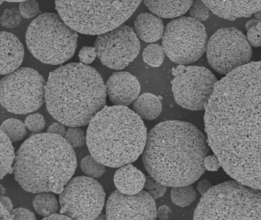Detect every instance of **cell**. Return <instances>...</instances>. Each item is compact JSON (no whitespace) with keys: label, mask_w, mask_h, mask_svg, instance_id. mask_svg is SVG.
I'll list each match as a JSON object with an SVG mask.
<instances>
[{"label":"cell","mask_w":261,"mask_h":220,"mask_svg":"<svg viewBox=\"0 0 261 220\" xmlns=\"http://www.w3.org/2000/svg\"><path fill=\"white\" fill-rule=\"evenodd\" d=\"M196 192L192 185L172 187L171 199L174 204L180 207H186L192 204L196 199Z\"/></svg>","instance_id":"obj_26"},{"label":"cell","mask_w":261,"mask_h":220,"mask_svg":"<svg viewBox=\"0 0 261 220\" xmlns=\"http://www.w3.org/2000/svg\"><path fill=\"white\" fill-rule=\"evenodd\" d=\"M42 220H74L65 214H53L49 216L44 217Z\"/></svg>","instance_id":"obj_43"},{"label":"cell","mask_w":261,"mask_h":220,"mask_svg":"<svg viewBox=\"0 0 261 220\" xmlns=\"http://www.w3.org/2000/svg\"><path fill=\"white\" fill-rule=\"evenodd\" d=\"M1 220H13L10 212L3 206H1Z\"/></svg>","instance_id":"obj_44"},{"label":"cell","mask_w":261,"mask_h":220,"mask_svg":"<svg viewBox=\"0 0 261 220\" xmlns=\"http://www.w3.org/2000/svg\"><path fill=\"white\" fill-rule=\"evenodd\" d=\"M79 57L82 64L88 65L91 64L97 57V50L94 47H83L79 51Z\"/></svg>","instance_id":"obj_36"},{"label":"cell","mask_w":261,"mask_h":220,"mask_svg":"<svg viewBox=\"0 0 261 220\" xmlns=\"http://www.w3.org/2000/svg\"><path fill=\"white\" fill-rule=\"evenodd\" d=\"M81 168L84 174L94 179L101 177L106 171L105 165L97 161L91 155L86 156L82 159Z\"/></svg>","instance_id":"obj_28"},{"label":"cell","mask_w":261,"mask_h":220,"mask_svg":"<svg viewBox=\"0 0 261 220\" xmlns=\"http://www.w3.org/2000/svg\"><path fill=\"white\" fill-rule=\"evenodd\" d=\"M171 214V210L167 206L163 205V206H160L157 209V217L160 220H168L169 219V215Z\"/></svg>","instance_id":"obj_40"},{"label":"cell","mask_w":261,"mask_h":220,"mask_svg":"<svg viewBox=\"0 0 261 220\" xmlns=\"http://www.w3.org/2000/svg\"><path fill=\"white\" fill-rule=\"evenodd\" d=\"M165 54L166 53L163 46L158 44H150L143 50V61L149 67H159L164 61Z\"/></svg>","instance_id":"obj_27"},{"label":"cell","mask_w":261,"mask_h":220,"mask_svg":"<svg viewBox=\"0 0 261 220\" xmlns=\"http://www.w3.org/2000/svg\"><path fill=\"white\" fill-rule=\"evenodd\" d=\"M106 88L110 100L114 105L127 107L140 96L141 87L135 76L129 72L118 71L108 78Z\"/></svg>","instance_id":"obj_16"},{"label":"cell","mask_w":261,"mask_h":220,"mask_svg":"<svg viewBox=\"0 0 261 220\" xmlns=\"http://www.w3.org/2000/svg\"><path fill=\"white\" fill-rule=\"evenodd\" d=\"M211 67L221 74L228 75L250 64L252 48L247 37L235 28H224L215 32L206 48Z\"/></svg>","instance_id":"obj_13"},{"label":"cell","mask_w":261,"mask_h":220,"mask_svg":"<svg viewBox=\"0 0 261 220\" xmlns=\"http://www.w3.org/2000/svg\"><path fill=\"white\" fill-rule=\"evenodd\" d=\"M260 22L261 21L256 19V18H253V19L249 20V21L246 23V29H247V31H249L250 29L254 27V26L257 25V24H259Z\"/></svg>","instance_id":"obj_45"},{"label":"cell","mask_w":261,"mask_h":220,"mask_svg":"<svg viewBox=\"0 0 261 220\" xmlns=\"http://www.w3.org/2000/svg\"><path fill=\"white\" fill-rule=\"evenodd\" d=\"M215 15L233 21L247 18L261 9V1H203Z\"/></svg>","instance_id":"obj_17"},{"label":"cell","mask_w":261,"mask_h":220,"mask_svg":"<svg viewBox=\"0 0 261 220\" xmlns=\"http://www.w3.org/2000/svg\"><path fill=\"white\" fill-rule=\"evenodd\" d=\"M204 166L205 170L208 171H217L221 168L219 159L215 154L213 155H207L204 160Z\"/></svg>","instance_id":"obj_38"},{"label":"cell","mask_w":261,"mask_h":220,"mask_svg":"<svg viewBox=\"0 0 261 220\" xmlns=\"http://www.w3.org/2000/svg\"><path fill=\"white\" fill-rule=\"evenodd\" d=\"M153 15L164 18H180L190 9L192 1H144Z\"/></svg>","instance_id":"obj_21"},{"label":"cell","mask_w":261,"mask_h":220,"mask_svg":"<svg viewBox=\"0 0 261 220\" xmlns=\"http://www.w3.org/2000/svg\"><path fill=\"white\" fill-rule=\"evenodd\" d=\"M25 125L27 128L32 132L39 134L45 128V119L40 113H31L25 118Z\"/></svg>","instance_id":"obj_33"},{"label":"cell","mask_w":261,"mask_h":220,"mask_svg":"<svg viewBox=\"0 0 261 220\" xmlns=\"http://www.w3.org/2000/svg\"><path fill=\"white\" fill-rule=\"evenodd\" d=\"M193 220H261V189L227 180L202 196Z\"/></svg>","instance_id":"obj_6"},{"label":"cell","mask_w":261,"mask_h":220,"mask_svg":"<svg viewBox=\"0 0 261 220\" xmlns=\"http://www.w3.org/2000/svg\"><path fill=\"white\" fill-rule=\"evenodd\" d=\"M86 136L91 155L105 166L116 168L143 154L148 134L135 112L126 106L106 105L91 119Z\"/></svg>","instance_id":"obj_5"},{"label":"cell","mask_w":261,"mask_h":220,"mask_svg":"<svg viewBox=\"0 0 261 220\" xmlns=\"http://www.w3.org/2000/svg\"><path fill=\"white\" fill-rule=\"evenodd\" d=\"M27 126L22 121L16 119H9L4 121L1 126V131L5 133L12 142L22 140L27 134Z\"/></svg>","instance_id":"obj_25"},{"label":"cell","mask_w":261,"mask_h":220,"mask_svg":"<svg viewBox=\"0 0 261 220\" xmlns=\"http://www.w3.org/2000/svg\"><path fill=\"white\" fill-rule=\"evenodd\" d=\"M172 93L178 105L191 111L205 109L218 80L204 67L178 65L172 70Z\"/></svg>","instance_id":"obj_11"},{"label":"cell","mask_w":261,"mask_h":220,"mask_svg":"<svg viewBox=\"0 0 261 220\" xmlns=\"http://www.w3.org/2000/svg\"><path fill=\"white\" fill-rule=\"evenodd\" d=\"M162 99V96H155L152 93H143L134 103V112L142 119L154 120L161 114L163 109Z\"/></svg>","instance_id":"obj_22"},{"label":"cell","mask_w":261,"mask_h":220,"mask_svg":"<svg viewBox=\"0 0 261 220\" xmlns=\"http://www.w3.org/2000/svg\"><path fill=\"white\" fill-rule=\"evenodd\" d=\"M45 90L48 113L70 128L89 125L106 106L103 78L94 67L82 63H70L51 71Z\"/></svg>","instance_id":"obj_3"},{"label":"cell","mask_w":261,"mask_h":220,"mask_svg":"<svg viewBox=\"0 0 261 220\" xmlns=\"http://www.w3.org/2000/svg\"><path fill=\"white\" fill-rule=\"evenodd\" d=\"M144 189L150 194L151 197L154 200H156V199L160 198L166 194L167 186L162 184L160 182L157 181L149 175L146 177Z\"/></svg>","instance_id":"obj_31"},{"label":"cell","mask_w":261,"mask_h":220,"mask_svg":"<svg viewBox=\"0 0 261 220\" xmlns=\"http://www.w3.org/2000/svg\"><path fill=\"white\" fill-rule=\"evenodd\" d=\"M66 131L65 125L59 122H54V123L51 124L48 127V130H47V132L57 134V135L62 136V137H65Z\"/></svg>","instance_id":"obj_39"},{"label":"cell","mask_w":261,"mask_h":220,"mask_svg":"<svg viewBox=\"0 0 261 220\" xmlns=\"http://www.w3.org/2000/svg\"><path fill=\"white\" fill-rule=\"evenodd\" d=\"M1 206H4L9 212H11L13 210V204L10 198L6 196H1Z\"/></svg>","instance_id":"obj_42"},{"label":"cell","mask_w":261,"mask_h":220,"mask_svg":"<svg viewBox=\"0 0 261 220\" xmlns=\"http://www.w3.org/2000/svg\"><path fill=\"white\" fill-rule=\"evenodd\" d=\"M255 18L261 21V9L254 15Z\"/></svg>","instance_id":"obj_47"},{"label":"cell","mask_w":261,"mask_h":220,"mask_svg":"<svg viewBox=\"0 0 261 220\" xmlns=\"http://www.w3.org/2000/svg\"><path fill=\"white\" fill-rule=\"evenodd\" d=\"M13 220H37L36 215L30 209L16 208L10 212Z\"/></svg>","instance_id":"obj_37"},{"label":"cell","mask_w":261,"mask_h":220,"mask_svg":"<svg viewBox=\"0 0 261 220\" xmlns=\"http://www.w3.org/2000/svg\"><path fill=\"white\" fill-rule=\"evenodd\" d=\"M141 1H56L64 21L77 33L100 35L120 26L134 14Z\"/></svg>","instance_id":"obj_7"},{"label":"cell","mask_w":261,"mask_h":220,"mask_svg":"<svg viewBox=\"0 0 261 220\" xmlns=\"http://www.w3.org/2000/svg\"><path fill=\"white\" fill-rule=\"evenodd\" d=\"M79 34L59 14L45 12L27 29L25 41L32 54L43 64L60 65L74 56Z\"/></svg>","instance_id":"obj_8"},{"label":"cell","mask_w":261,"mask_h":220,"mask_svg":"<svg viewBox=\"0 0 261 220\" xmlns=\"http://www.w3.org/2000/svg\"><path fill=\"white\" fill-rule=\"evenodd\" d=\"M247 39L250 46L254 47L261 46V22L247 31Z\"/></svg>","instance_id":"obj_35"},{"label":"cell","mask_w":261,"mask_h":220,"mask_svg":"<svg viewBox=\"0 0 261 220\" xmlns=\"http://www.w3.org/2000/svg\"><path fill=\"white\" fill-rule=\"evenodd\" d=\"M94 220H108V218H107L106 215H105L100 214V215H98Z\"/></svg>","instance_id":"obj_46"},{"label":"cell","mask_w":261,"mask_h":220,"mask_svg":"<svg viewBox=\"0 0 261 220\" xmlns=\"http://www.w3.org/2000/svg\"><path fill=\"white\" fill-rule=\"evenodd\" d=\"M208 146L204 134L192 124L164 121L148 134L142 160L149 175L162 184L189 186L204 174Z\"/></svg>","instance_id":"obj_2"},{"label":"cell","mask_w":261,"mask_h":220,"mask_svg":"<svg viewBox=\"0 0 261 220\" xmlns=\"http://www.w3.org/2000/svg\"><path fill=\"white\" fill-rule=\"evenodd\" d=\"M134 31L139 38L145 42L152 43L163 38L165 27L160 17L145 12L140 14L136 18Z\"/></svg>","instance_id":"obj_20"},{"label":"cell","mask_w":261,"mask_h":220,"mask_svg":"<svg viewBox=\"0 0 261 220\" xmlns=\"http://www.w3.org/2000/svg\"><path fill=\"white\" fill-rule=\"evenodd\" d=\"M106 194L102 185L88 176L71 179L59 196L60 213L74 220H94L101 214Z\"/></svg>","instance_id":"obj_12"},{"label":"cell","mask_w":261,"mask_h":220,"mask_svg":"<svg viewBox=\"0 0 261 220\" xmlns=\"http://www.w3.org/2000/svg\"><path fill=\"white\" fill-rule=\"evenodd\" d=\"M108 220H155V200L146 190L135 195H126L116 190L107 201Z\"/></svg>","instance_id":"obj_15"},{"label":"cell","mask_w":261,"mask_h":220,"mask_svg":"<svg viewBox=\"0 0 261 220\" xmlns=\"http://www.w3.org/2000/svg\"><path fill=\"white\" fill-rule=\"evenodd\" d=\"M94 47L103 65L121 70L138 56L140 42L134 29L123 24L97 37Z\"/></svg>","instance_id":"obj_14"},{"label":"cell","mask_w":261,"mask_h":220,"mask_svg":"<svg viewBox=\"0 0 261 220\" xmlns=\"http://www.w3.org/2000/svg\"><path fill=\"white\" fill-rule=\"evenodd\" d=\"M24 55V47L19 38L10 32H1V74H10L19 69Z\"/></svg>","instance_id":"obj_18"},{"label":"cell","mask_w":261,"mask_h":220,"mask_svg":"<svg viewBox=\"0 0 261 220\" xmlns=\"http://www.w3.org/2000/svg\"><path fill=\"white\" fill-rule=\"evenodd\" d=\"M77 168L74 148L62 136L39 133L29 138L16 153L15 179L32 194H61Z\"/></svg>","instance_id":"obj_4"},{"label":"cell","mask_w":261,"mask_h":220,"mask_svg":"<svg viewBox=\"0 0 261 220\" xmlns=\"http://www.w3.org/2000/svg\"><path fill=\"white\" fill-rule=\"evenodd\" d=\"M33 207L41 216L47 217L57 213L60 203L51 192L39 193L33 199Z\"/></svg>","instance_id":"obj_23"},{"label":"cell","mask_w":261,"mask_h":220,"mask_svg":"<svg viewBox=\"0 0 261 220\" xmlns=\"http://www.w3.org/2000/svg\"><path fill=\"white\" fill-rule=\"evenodd\" d=\"M204 121L207 143L224 171L261 189V61L218 81Z\"/></svg>","instance_id":"obj_1"},{"label":"cell","mask_w":261,"mask_h":220,"mask_svg":"<svg viewBox=\"0 0 261 220\" xmlns=\"http://www.w3.org/2000/svg\"><path fill=\"white\" fill-rule=\"evenodd\" d=\"M64 138L72 148H81L87 142L85 131L79 127H71L68 128Z\"/></svg>","instance_id":"obj_29"},{"label":"cell","mask_w":261,"mask_h":220,"mask_svg":"<svg viewBox=\"0 0 261 220\" xmlns=\"http://www.w3.org/2000/svg\"><path fill=\"white\" fill-rule=\"evenodd\" d=\"M45 85L43 76L35 69H18L1 79V104L14 114H31L45 102Z\"/></svg>","instance_id":"obj_9"},{"label":"cell","mask_w":261,"mask_h":220,"mask_svg":"<svg viewBox=\"0 0 261 220\" xmlns=\"http://www.w3.org/2000/svg\"><path fill=\"white\" fill-rule=\"evenodd\" d=\"M20 12L16 8L13 9H6L3 13L1 19H0V24L3 27L7 29H13L16 27L21 21Z\"/></svg>","instance_id":"obj_30"},{"label":"cell","mask_w":261,"mask_h":220,"mask_svg":"<svg viewBox=\"0 0 261 220\" xmlns=\"http://www.w3.org/2000/svg\"><path fill=\"white\" fill-rule=\"evenodd\" d=\"M207 44L205 28L192 17L181 16L172 20L165 29V53L178 65H188L198 61L204 54Z\"/></svg>","instance_id":"obj_10"},{"label":"cell","mask_w":261,"mask_h":220,"mask_svg":"<svg viewBox=\"0 0 261 220\" xmlns=\"http://www.w3.org/2000/svg\"><path fill=\"white\" fill-rule=\"evenodd\" d=\"M19 12L23 18L30 19L35 17L37 18L41 15L42 11L39 8V4L37 1L30 0V1H24L19 4Z\"/></svg>","instance_id":"obj_32"},{"label":"cell","mask_w":261,"mask_h":220,"mask_svg":"<svg viewBox=\"0 0 261 220\" xmlns=\"http://www.w3.org/2000/svg\"><path fill=\"white\" fill-rule=\"evenodd\" d=\"M212 188V184L209 180H203L198 183V186H197V189H198V192L204 195L207 191L210 190Z\"/></svg>","instance_id":"obj_41"},{"label":"cell","mask_w":261,"mask_h":220,"mask_svg":"<svg viewBox=\"0 0 261 220\" xmlns=\"http://www.w3.org/2000/svg\"><path fill=\"white\" fill-rule=\"evenodd\" d=\"M1 188H2V194H4V192H5V190H4V186H1Z\"/></svg>","instance_id":"obj_48"},{"label":"cell","mask_w":261,"mask_h":220,"mask_svg":"<svg viewBox=\"0 0 261 220\" xmlns=\"http://www.w3.org/2000/svg\"><path fill=\"white\" fill-rule=\"evenodd\" d=\"M16 154L10 139L5 133L1 131V179L13 174Z\"/></svg>","instance_id":"obj_24"},{"label":"cell","mask_w":261,"mask_h":220,"mask_svg":"<svg viewBox=\"0 0 261 220\" xmlns=\"http://www.w3.org/2000/svg\"><path fill=\"white\" fill-rule=\"evenodd\" d=\"M189 14L192 18H195L197 21H205L210 15V9L203 1L194 2L189 9Z\"/></svg>","instance_id":"obj_34"},{"label":"cell","mask_w":261,"mask_h":220,"mask_svg":"<svg viewBox=\"0 0 261 220\" xmlns=\"http://www.w3.org/2000/svg\"><path fill=\"white\" fill-rule=\"evenodd\" d=\"M114 183L117 190L126 195H135L143 190L146 176L134 165L126 164L116 171Z\"/></svg>","instance_id":"obj_19"}]
</instances>
